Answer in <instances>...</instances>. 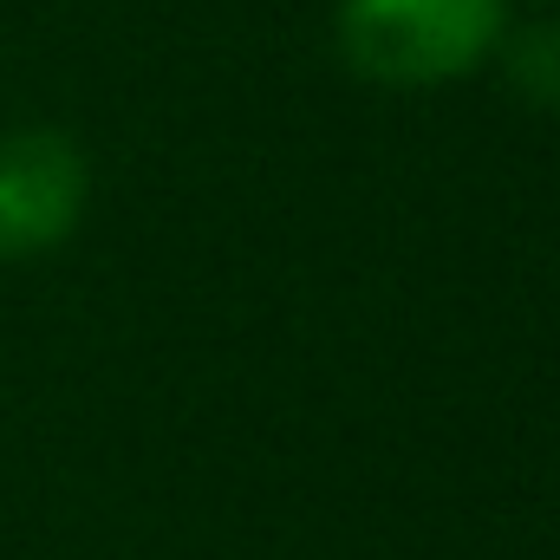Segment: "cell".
<instances>
[{"label": "cell", "instance_id": "cell-3", "mask_svg": "<svg viewBox=\"0 0 560 560\" xmlns=\"http://www.w3.org/2000/svg\"><path fill=\"white\" fill-rule=\"evenodd\" d=\"M495 59H502L509 92H515L528 112L560 118V13L528 20V26H509L502 46H495Z\"/></svg>", "mask_w": 560, "mask_h": 560}, {"label": "cell", "instance_id": "cell-1", "mask_svg": "<svg viewBox=\"0 0 560 560\" xmlns=\"http://www.w3.org/2000/svg\"><path fill=\"white\" fill-rule=\"evenodd\" d=\"M509 33V0H339V59L385 92H430L482 72Z\"/></svg>", "mask_w": 560, "mask_h": 560}, {"label": "cell", "instance_id": "cell-2", "mask_svg": "<svg viewBox=\"0 0 560 560\" xmlns=\"http://www.w3.org/2000/svg\"><path fill=\"white\" fill-rule=\"evenodd\" d=\"M92 163L52 125L0 131V261H39L85 222Z\"/></svg>", "mask_w": 560, "mask_h": 560}]
</instances>
